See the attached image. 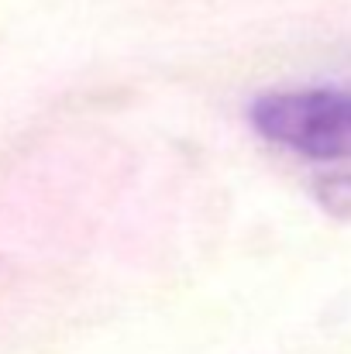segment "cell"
Wrapping results in <instances>:
<instances>
[{"instance_id":"6da1fadb","label":"cell","mask_w":351,"mask_h":354,"mask_svg":"<svg viewBox=\"0 0 351 354\" xmlns=\"http://www.w3.org/2000/svg\"><path fill=\"white\" fill-rule=\"evenodd\" d=\"M251 127L303 158L351 162V90H276L251 104Z\"/></svg>"},{"instance_id":"7a4b0ae2","label":"cell","mask_w":351,"mask_h":354,"mask_svg":"<svg viewBox=\"0 0 351 354\" xmlns=\"http://www.w3.org/2000/svg\"><path fill=\"white\" fill-rule=\"evenodd\" d=\"M321 200L331 214L338 217H351V176H338V179H327L321 186Z\"/></svg>"}]
</instances>
